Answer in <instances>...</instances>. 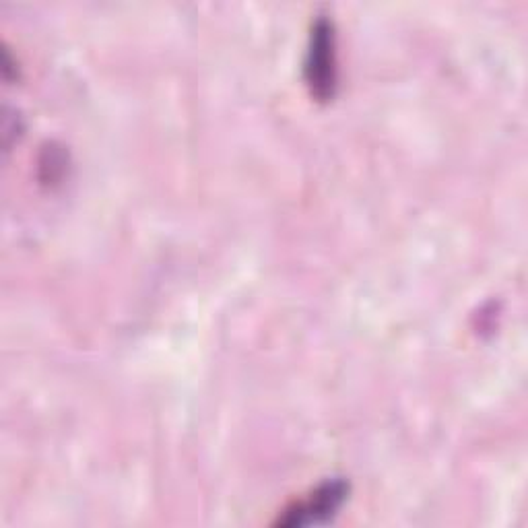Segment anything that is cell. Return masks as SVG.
I'll list each match as a JSON object with an SVG mask.
<instances>
[{"mask_svg": "<svg viewBox=\"0 0 528 528\" xmlns=\"http://www.w3.org/2000/svg\"><path fill=\"white\" fill-rule=\"evenodd\" d=\"M343 498H345L343 485H326L314 495V500H310L304 506H297L295 512H289V516L281 520V524H310L316 522L320 516L326 518L328 514H333V510L339 508Z\"/></svg>", "mask_w": 528, "mask_h": 528, "instance_id": "1", "label": "cell"}]
</instances>
